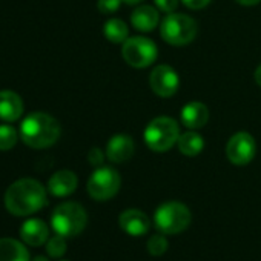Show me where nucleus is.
<instances>
[{
	"mask_svg": "<svg viewBox=\"0 0 261 261\" xmlns=\"http://www.w3.org/2000/svg\"><path fill=\"white\" fill-rule=\"evenodd\" d=\"M5 207L16 217H28L39 212L46 203L45 186L34 178H20L5 192Z\"/></svg>",
	"mask_w": 261,
	"mask_h": 261,
	"instance_id": "1",
	"label": "nucleus"
},
{
	"mask_svg": "<svg viewBox=\"0 0 261 261\" xmlns=\"http://www.w3.org/2000/svg\"><path fill=\"white\" fill-rule=\"evenodd\" d=\"M59 137L60 123L48 112H31L20 123V139L33 149L49 148L59 140Z\"/></svg>",
	"mask_w": 261,
	"mask_h": 261,
	"instance_id": "2",
	"label": "nucleus"
},
{
	"mask_svg": "<svg viewBox=\"0 0 261 261\" xmlns=\"http://www.w3.org/2000/svg\"><path fill=\"white\" fill-rule=\"evenodd\" d=\"M86 224L88 214L85 207L75 201H66L59 204L51 215V226L54 232L65 238L82 233Z\"/></svg>",
	"mask_w": 261,
	"mask_h": 261,
	"instance_id": "3",
	"label": "nucleus"
},
{
	"mask_svg": "<svg viewBox=\"0 0 261 261\" xmlns=\"http://www.w3.org/2000/svg\"><path fill=\"white\" fill-rule=\"evenodd\" d=\"M192 221L189 207L180 201H166L160 204L154 214L155 227L165 235H177L185 232Z\"/></svg>",
	"mask_w": 261,
	"mask_h": 261,
	"instance_id": "4",
	"label": "nucleus"
},
{
	"mask_svg": "<svg viewBox=\"0 0 261 261\" xmlns=\"http://www.w3.org/2000/svg\"><path fill=\"white\" fill-rule=\"evenodd\" d=\"M145 143L154 152L169 151L180 137V129L174 118L157 117L145 129Z\"/></svg>",
	"mask_w": 261,
	"mask_h": 261,
	"instance_id": "5",
	"label": "nucleus"
},
{
	"mask_svg": "<svg viewBox=\"0 0 261 261\" xmlns=\"http://www.w3.org/2000/svg\"><path fill=\"white\" fill-rule=\"evenodd\" d=\"M198 33L197 22L185 14H172L169 13L160 27L162 39L174 46H183L191 43Z\"/></svg>",
	"mask_w": 261,
	"mask_h": 261,
	"instance_id": "6",
	"label": "nucleus"
},
{
	"mask_svg": "<svg viewBox=\"0 0 261 261\" xmlns=\"http://www.w3.org/2000/svg\"><path fill=\"white\" fill-rule=\"evenodd\" d=\"M121 185L120 174L108 166L97 168L88 180V194L97 201H106L117 195Z\"/></svg>",
	"mask_w": 261,
	"mask_h": 261,
	"instance_id": "7",
	"label": "nucleus"
},
{
	"mask_svg": "<svg viewBox=\"0 0 261 261\" xmlns=\"http://www.w3.org/2000/svg\"><path fill=\"white\" fill-rule=\"evenodd\" d=\"M121 56L133 68H148L157 59V45L146 37H130L123 43Z\"/></svg>",
	"mask_w": 261,
	"mask_h": 261,
	"instance_id": "8",
	"label": "nucleus"
},
{
	"mask_svg": "<svg viewBox=\"0 0 261 261\" xmlns=\"http://www.w3.org/2000/svg\"><path fill=\"white\" fill-rule=\"evenodd\" d=\"M256 154V143L249 133L233 134L226 145V155L232 165H249Z\"/></svg>",
	"mask_w": 261,
	"mask_h": 261,
	"instance_id": "9",
	"label": "nucleus"
},
{
	"mask_svg": "<svg viewBox=\"0 0 261 261\" xmlns=\"http://www.w3.org/2000/svg\"><path fill=\"white\" fill-rule=\"evenodd\" d=\"M149 85L159 97L168 98L178 91L180 79L177 71L169 65H159L152 69L149 75Z\"/></svg>",
	"mask_w": 261,
	"mask_h": 261,
	"instance_id": "10",
	"label": "nucleus"
},
{
	"mask_svg": "<svg viewBox=\"0 0 261 261\" xmlns=\"http://www.w3.org/2000/svg\"><path fill=\"white\" fill-rule=\"evenodd\" d=\"M118 223H120V227L123 232L133 235V237H142V235L148 233V230L151 227L149 217L140 209H127V211L121 212Z\"/></svg>",
	"mask_w": 261,
	"mask_h": 261,
	"instance_id": "11",
	"label": "nucleus"
},
{
	"mask_svg": "<svg viewBox=\"0 0 261 261\" xmlns=\"http://www.w3.org/2000/svg\"><path fill=\"white\" fill-rule=\"evenodd\" d=\"M134 140L126 134H115L106 146V159L112 163H124L134 155Z\"/></svg>",
	"mask_w": 261,
	"mask_h": 261,
	"instance_id": "12",
	"label": "nucleus"
},
{
	"mask_svg": "<svg viewBox=\"0 0 261 261\" xmlns=\"http://www.w3.org/2000/svg\"><path fill=\"white\" fill-rule=\"evenodd\" d=\"M23 114V101L19 94L10 89L0 91V120L7 123L17 121Z\"/></svg>",
	"mask_w": 261,
	"mask_h": 261,
	"instance_id": "13",
	"label": "nucleus"
},
{
	"mask_svg": "<svg viewBox=\"0 0 261 261\" xmlns=\"http://www.w3.org/2000/svg\"><path fill=\"white\" fill-rule=\"evenodd\" d=\"M79 180L77 175L72 171L62 169L53 174V177L48 181V191L54 197H68L77 189Z\"/></svg>",
	"mask_w": 261,
	"mask_h": 261,
	"instance_id": "14",
	"label": "nucleus"
},
{
	"mask_svg": "<svg viewBox=\"0 0 261 261\" xmlns=\"http://www.w3.org/2000/svg\"><path fill=\"white\" fill-rule=\"evenodd\" d=\"M20 237L27 244L39 247V246H43L48 241L49 229H48L45 221H42L39 218H31V220H27L22 224Z\"/></svg>",
	"mask_w": 261,
	"mask_h": 261,
	"instance_id": "15",
	"label": "nucleus"
},
{
	"mask_svg": "<svg viewBox=\"0 0 261 261\" xmlns=\"http://www.w3.org/2000/svg\"><path fill=\"white\" fill-rule=\"evenodd\" d=\"M209 120V109L201 101H191L181 109V121L189 129H200Z\"/></svg>",
	"mask_w": 261,
	"mask_h": 261,
	"instance_id": "16",
	"label": "nucleus"
},
{
	"mask_svg": "<svg viewBox=\"0 0 261 261\" xmlns=\"http://www.w3.org/2000/svg\"><path fill=\"white\" fill-rule=\"evenodd\" d=\"M159 22H160L159 11L151 5H142L130 14V23H133V27L143 33H149L155 30Z\"/></svg>",
	"mask_w": 261,
	"mask_h": 261,
	"instance_id": "17",
	"label": "nucleus"
},
{
	"mask_svg": "<svg viewBox=\"0 0 261 261\" xmlns=\"http://www.w3.org/2000/svg\"><path fill=\"white\" fill-rule=\"evenodd\" d=\"M30 252L23 243L14 238H0V261H30Z\"/></svg>",
	"mask_w": 261,
	"mask_h": 261,
	"instance_id": "18",
	"label": "nucleus"
},
{
	"mask_svg": "<svg viewBox=\"0 0 261 261\" xmlns=\"http://www.w3.org/2000/svg\"><path fill=\"white\" fill-rule=\"evenodd\" d=\"M178 149L183 155H188V157H195L198 155L203 148H204V140L200 134L194 133V130H191V133H185L178 137Z\"/></svg>",
	"mask_w": 261,
	"mask_h": 261,
	"instance_id": "19",
	"label": "nucleus"
},
{
	"mask_svg": "<svg viewBox=\"0 0 261 261\" xmlns=\"http://www.w3.org/2000/svg\"><path fill=\"white\" fill-rule=\"evenodd\" d=\"M105 37L112 43H124L127 40V27L120 19H109L103 27Z\"/></svg>",
	"mask_w": 261,
	"mask_h": 261,
	"instance_id": "20",
	"label": "nucleus"
},
{
	"mask_svg": "<svg viewBox=\"0 0 261 261\" xmlns=\"http://www.w3.org/2000/svg\"><path fill=\"white\" fill-rule=\"evenodd\" d=\"M17 140H19V133L13 124L10 123L0 124V151L13 149Z\"/></svg>",
	"mask_w": 261,
	"mask_h": 261,
	"instance_id": "21",
	"label": "nucleus"
},
{
	"mask_svg": "<svg viewBox=\"0 0 261 261\" xmlns=\"http://www.w3.org/2000/svg\"><path fill=\"white\" fill-rule=\"evenodd\" d=\"M169 244H168V240L165 237V233H155L152 237H149L148 240V244H146V249L148 252L152 255V256H162L166 253Z\"/></svg>",
	"mask_w": 261,
	"mask_h": 261,
	"instance_id": "22",
	"label": "nucleus"
},
{
	"mask_svg": "<svg viewBox=\"0 0 261 261\" xmlns=\"http://www.w3.org/2000/svg\"><path fill=\"white\" fill-rule=\"evenodd\" d=\"M66 247L68 246H66L65 237H62L59 233L46 241V252H48V255L51 258H60V256H63L65 252H66Z\"/></svg>",
	"mask_w": 261,
	"mask_h": 261,
	"instance_id": "23",
	"label": "nucleus"
},
{
	"mask_svg": "<svg viewBox=\"0 0 261 261\" xmlns=\"http://www.w3.org/2000/svg\"><path fill=\"white\" fill-rule=\"evenodd\" d=\"M123 0H98L97 8L101 14H112L120 8V4Z\"/></svg>",
	"mask_w": 261,
	"mask_h": 261,
	"instance_id": "24",
	"label": "nucleus"
},
{
	"mask_svg": "<svg viewBox=\"0 0 261 261\" xmlns=\"http://www.w3.org/2000/svg\"><path fill=\"white\" fill-rule=\"evenodd\" d=\"M103 152L98 149V148H92L91 151H89V154H88V160H89V163L92 165V166H95V168H100V165L103 163Z\"/></svg>",
	"mask_w": 261,
	"mask_h": 261,
	"instance_id": "25",
	"label": "nucleus"
},
{
	"mask_svg": "<svg viewBox=\"0 0 261 261\" xmlns=\"http://www.w3.org/2000/svg\"><path fill=\"white\" fill-rule=\"evenodd\" d=\"M155 5L159 7V10L165 11V13H174V10L178 5V0H155Z\"/></svg>",
	"mask_w": 261,
	"mask_h": 261,
	"instance_id": "26",
	"label": "nucleus"
},
{
	"mask_svg": "<svg viewBox=\"0 0 261 261\" xmlns=\"http://www.w3.org/2000/svg\"><path fill=\"white\" fill-rule=\"evenodd\" d=\"M181 2L191 10H201L209 5L211 0H181Z\"/></svg>",
	"mask_w": 261,
	"mask_h": 261,
	"instance_id": "27",
	"label": "nucleus"
},
{
	"mask_svg": "<svg viewBox=\"0 0 261 261\" xmlns=\"http://www.w3.org/2000/svg\"><path fill=\"white\" fill-rule=\"evenodd\" d=\"M235 2L240 5H244V7H253V5L259 4L261 0H235Z\"/></svg>",
	"mask_w": 261,
	"mask_h": 261,
	"instance_id": "28",
	"label": "nucleus"
},
{
	"mask_svg": "<svg viewBox=\"0 0 261 261\" xmlns=\"http://www.w3.org/2000/svg\"><path fill=\"white\" fill-rule=\"evenodd\" d=\"M255 82L258 86H261V63L258 65V68L255 69Z\"/></svg>",
	"mask_w": 261,
	"mask_h": 261,
	"instance_id": "29",
	"label": "nucleus"
},
{
	"mask_svg": "<svg viewBox=\"0 0 261 261\" xmlns=\"http://www.w3.org/2000/svg\"><path fill=\"white\" fill-rule=\"evenodd\" d=\"M123 2L127 4V5H137V4L143 2V0H123Z\"/></svg>",
	"mask_w": 261,
	"mask_h": 261,
	"instance_id": "30",
	"label": "nucleus"
},
{
	"mask_svg": "<svg viewBox=\"0 0 261 261\" xmlns=\"http://www.w3.org/2000/svg\"><path fill=\"white\" fill-rule=\"evenodd\" d=\"M33 261H49V259L46 256H43V255H37Z\"/></svg>",
	"mask_w": 261,
	"mask_h": 261,
	"instance_id": "31",
	"label": "nucleus"
}]
</instances>
